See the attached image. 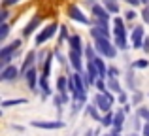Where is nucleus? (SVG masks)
Segmentation results:
<instances>
[{
  "label": "nucleus",
  "mask_w": 149,
  "mask_h": 136,
  "mask_svg": "<svg viewBox=\"0 0 149 136\" xmlns=\"http://www.w3.org/2000/svg\"><path fill=\"white\" fill-rule=\"evenodd\" d=\"M93 102L98 106V110L102 114H108V112H111V106L113 104L108 100V96L104 95V93H96V95H93Z\"/></svg>",
  "instance_id": "15"
},
{
  "label": "nucleus",
  "mask_w": 149,
  "mask_h": 136,
  "mask_svg": "<svg viewBox=\"0 0 149 136\" xmlns=\"http://www.w3.org/2000/svg\"><path fill=\"white\" fill-rule=\"evenodd\" d=\"M23 0H2L0 2V8H13V6H17V4H21Z\"/></svg>",
  "instance_id": "45"
},
{
  "label": "nucleus",
  "mask_w": 149,
  "mask_h": 136,
  "mask_svg": "<svg viewBox=\"0 0 149 136\" xmlns=\"http://www.w3.org/2000/svg\"><path fill=\"white\" fill-rule=\"evenodd\" d=\"M104 95L108 96V100H109V102H111V104H115V102H117V98H115V96H113V95H115V93H111V91H106Z\"/></svg>",
  "instance_id": "50"
},
{
  "label": "nucleus",
  "mask_w": 149,
  "mask_h": 136,
  "mask_svg": "<svg viewBox=\"0 0 149 136\" xmlns=\"http://www.w3.org/2000/svg\"><path fill=\"white\" fill-rule=\"evenodd\" d=\"M85 114H87L89 117L93 119V121H98V123L102 121V115H104V114L98 110V106H96L95 102H91V104H87V106H85Z\"/></svg>",
  "instance_id": "19"
},
{
  "label": "nucleus",
  "mask_w": 149,
  "mask_h": 136,
  "mask_svg": "<svg viewBox=\"0 0 149 136\" xmlns=\"http://www.w3.org/2000/svg\"><path fill=\"white\" fill-rule=\"evenodd\" d=\"M95 87H96V91H98V93H106V91H109V89H108V81H106L104 77H98V80H96Z\"/></svg>",
  "instance_id": "40"
},
{
  "label": "nucleus",
  "mask_w": 149,
  "mask_h": 136,
  "mask_svg": "<svg viewBox=\"0 0 149 136\" xmlns=\"http://www.w3.org/2000/svg\"><path fill=\"white\" fill-rule=\"evenodd\" d=\"M142 136H149V123H143V129H142Z\"/></svg>",
  "instance_id": "52"
},
{
  "label": "nucleus",
  "mask_w": 149,
  "mask_h": 136,
  "mask_svg": "<svg viewBox=\"0 0 149 136\" xmlns=\"http://www.w3.org/2000/svg\"><path fill=\"white\" fill-rule=\"evenodd\" d=\"M70 30H68V27L66 25H61V29H58V34H57V45L61 47L64 42H68V38H70Z\"/></svg>",
  "instance_id": "23"
},
{
  "label": "nucleus",
  "mask_w": 149,
  "mask_h": 136,
  "mask_svg": "<svg viewBox=\"0 0 149 136\" xmlns=\"http://www.w3.org/2000/svg\"><path fill=\"white\" fill-rule=\"evenodd\" d=\"M136 68L132 66L130 61H127V72H125V85H127L128 91H138V81H136V76H134Z\"/></svg>",
  "instance_id": "12"
},
{
  "label": "nucleus",
  "mask_w": 149,
  "mask_h": 136,
  "mask_svg": "<svg viewBox=\"0 0 149 136\" xmlns=\"http://www.w3.org/2000/svg\"><path fill=\"white\" fill-rule=\"evenodd\" d=\"M91 17H95V19H102V21H108V23H109L113 15L109 13L108 10H106L102 2H95V4H91Z\"/></svg>",
  "instance_id": "11"
},
{
  "label": "nucleus",
  "mask_w": 149,
  "mask_h": 136,
  "mask_svg": "<svg viewBox=\"0 0 149 136\" xmlns=\"http://www.w3.org/2000/svg\"><path fill=\"white\" fill-rule=\"evenodd\" d=\"M142 51L149 55V36H146V40H143V45H142Z\"/></svg>",
  "instance_id": "49"
},
{
  "label": "nucleus",
  "mask_w": 149,
  "mask_h": 136,
  "mask_svg": "<svg viewBox=\"0 0 149 136\" xmlns=\"http://www.w3.org/2000/svg\"><path fill=\"white\" fill-rule=\"evenodd\" d=\"M21 45H23V38H15V40L8 42L6 45H2V47H0V61L6 59V57H10V55L19 53L21 51Z\"/></svg>",
  "instance_id": "9"
},
{
  "label": "nucleus",
  "mask_w": 149,
  "mask_h": 136,
  "mask_svg": "<svg viewBox=\"0 0 149 136\" xmlns=\"http://www.w3.org/2000/svg\"><path fill=\"white\" fill-rule=\"evenodd\" d=\"M128 102H130V96H128L127 91H123L121 95H117V104H119V106H125V104H128Z\"/></svg>",
  "instance_id": "42"
},
{
  "label": "nucleus",
  "mask_w": 149,
  "mask_h": 136,
  "mask_svg": "<svg viewBox=\"0 0 149 136\" xmlns=\"http://www.w3.org/2000/svg\"><path fill=\"white\" fill-rule=\"evenodd\" d=\"M10 129L11 130H17V133H25V127H23V125H17V123H11Z\"/></svg>",
  "instance_id": "48"
},
{
  "label": "nucleus",
  "mask_w": 149,
  "mask_h": 136,
  "mask_svg": "<svg viewBox=\"0 0 149 136\" xmlns=\"http://www.w3.org/2000/svg\"><path fill=\"white\" fill-rule=\"evenodd\" d=\"M106 81H108V89H109L111 93H115V95H121V93L125 91L119 80H106Z\"/></svg>",
  "instance_id": "29"
},
{
  "label": "nucleus",
  "mask_w": 149,
  "mask_h": 136,
  "mask_svg": "<svg viewBox=\"0 0 149 136\" xmlns=\"http://www.w3.org/2000/svg\"><path fill=\"white\" fill-rule=\"evenodd\" d=\"M30 127L40 129V130H58V129H64L66 123L62 121V119H57V121H42V119H34V121H30Z\"/></svg>",
  "instance_id": "8"
},
{
  "label": "nucleus",
  "mask_w": 149,
  "mask_h": 136,
  "mask_svg": "<svg viewBox=\"0 0 149 136\" xmlns=\"http://www.w3.org/2000/svg\"><path fill=\"white\" fill-rule=\"evenodd\" d=\"M53 63H57V61H55L53 51H49L47 59H45L44 66H42V70H40V74H42V76H45V77H49V76H51V68H53Z\"/></svg>",
  "instance_id": "21"
},
{
  "label": "nucleus",
  "mask_w": 149,
  "mask_h": 136,
  "mask_svg": "<svg viewBox=\"0 0 149 136\" xmlns=\"http://www.w3.org/2000/svg\"><path fill=\"white\" fill-rule=\"evenodd\" d=\"M146 25H134V29L130 30V44L132 49H142L143 40H146Z\"/></svg>",
  "instance_id": "7"
},
{
  "label": "nucleus",
  "mask_w": 149,
  "mask_h": 136,
  "mask_svg": "<svg viewBox=\"0 0 149 136\" xmlns=\"http://www.w3.org/2000/svg\"><path fill=\"white\" fill-rule=\"evenodd\" d=\"M10 19V8H0V23H8Z\"/></svg>",
  "instance_id": "44"
},
{
  "label": "nucleus",
  "mask_w": 149,
  "mask_h": 136,
  "mask_svg": "<svg viewBox=\"0 0 149 136\" xmlns=\"http://www.w3.org/2000/svg\"><path fill=\"white\" fill-rule=\"evenodd\" d=\"M128 136H138V133H136V130H134V133H132V134H128Z\"/></svg>",
  "instance_id": "56"
},
{
  "label": "nucleus",
  "mask_w": 149,
  "mask_h": 136,
  "mask_svg": "<svg viewBox=\"0 0 149 136\" xmlns=\"http://www.w3.org/2000/svg\"><path fill=\"white\" fill-rule=\"evenodd\" d=\"M136 115H140L143 121L149 123V108H146V106H138V110H136Z\"/></svg>",
  "instance_id": "41"
},
{
  "label": "nucleus",
  "mask_w": 149,
  "mask_h": 136,
  "mask_svg": "<svg viewBox=\"0 0 149 136\" xmlns=\"http://www.w3.org/2000/svg\"><path fill=\"white\" fill-rule=\"evenodd\" d=\"M113 36H117V38H128L127 23H121V25H113Z\"/></svg>",
  "instance_id": "28"
},
{
  "label": "nucleus",
  "mask_w": 149,
  "mask_h": 136,
  "mask_svg": "<svg viewBox=\"0 0 149 136\" xmlns=\"http://www.w3.org/2000/svg\"><path fill=\"white\" fill-rule=\"evenodd\" d=\"M83 57H85V61H95L96 57H98V53H96L95 45L85 44V53H83Z\"/></svg>",
  "instance_id": "32"
},
{
  "label": "nucleus",
  "mask_w": 149,
  "mask_h": 136,
  "mask_svg": "<svg viewBox=\"0 0 149 136\" xmlns=\"http://www.w3.org/2000/svg\"><path fill=\"white\" fill-rule=\"evenodd\" d=\"M147 96H149V95H147Z\"/></svg>",
  "instance_id": "58"
},
{
  "label": "nucleus",
  "mask_w": 149,
  "mask_h": 136,
  "mask_svg": "<svg viewBox=\"0 0 149 136\" xmlns=\"http://www.w3.org/2000/svg\"><path fill=\"white\" fill-rule=\"evenodd\" d=\"M132 127H134V130H136V133L143 129V125H142V117H140V115H134V121H132Z\"/></svg>",
  "instance_id": "46"
},
{
  "label": "nucleus",
  "mask_w": 149,
  "mask_h": 136,
  "mask_svg": "<svg viewBox=\"0 0 149 136\" xmlns=\"http://www.w3.org/2000/svg\"><path fill=\"white\" fill-rule=\"evenodd\" d=\"M23 80L26 81V87L30 89L32 93H36V95H40V68L38 66H32L30 70H26V74L23 76Z\"/></svg>",
  "instance_id": "4"
},
{
  "label": "nucleus",
  "mask_w": 149,
  "mask_h": 136,
  "mask_svg": "<svg viewBox=\"0 0 149 136\" xmlns=\"http://www.w3.org/2000/svg\"><path fill=\"white\" fill-rule=\"evenodd\" d=\"M21 77V66L17 64H10L6 68H0V81L2 83H11V81H17Z\"/></svg>",
  "instance_id": "6"
},
{
  "label": "nucleus",
  "mask_w": 149,
  "mask_h": 136,
  "mask_svg": "<svg viewBox=\"0 0 149 136\" xmlns=\"http://www.w3.org/2000/svg\"><path fill=\"white\" fill-rule=\"evenodd\" d=\"M132 66H134L136 70H146V68H149V61L146 59V57H142V59L132 61Z\"/></svg>",
  "instance_id": "37"
},
{
  "label": "nucleus",
  "mask_w": 149,
  "mask_h": 136,
  "mask_svg": "<svg viewBox=\"0 0 149 136\" xmlns=\"http://www.w3.org/2000/svg\"><path fill=\"white\" fill-rule=\"evenodd\" d=\"M85 106H87V104L81 102V100H77V102H72V104H70V115H72V117H74V115H77L81 110H85Z\"/></svg>",
  "instance_id": "35"
},
{
  "label": "nucleus",
  "mask_w": 149,
  "mask_h": 136,
  "mask_svg": "<svg viewBox=\"0 0 149 136\" xmlns=\"http://www.w3.org/2000/svg\"><path fill=\"white\" fill-rule=\"evenodd\" d=\"M93 45H95L96 53H98L100 57H104V59H117V53H119V49H117V45L113 44V40H108V38H102V40H93Z\"/></svg>",
  "instance_id": "2"
},
{
  "label": "nucleus",
  "mask_w": 149,
  "mask_h": 136,
  "mask_svg": "<svg viewBox=\"0 0 149 136\" xmlns=\"http://www.w3.org/2000/svg\"><path fill=\"white\" fill-rule=\"evenodd\" d=\"M42 25H44V15H42V13L32 15V17H30V21L26 23L25 27H23V30H21V38H23V40L30 38L34 32H38V29H40Z\"/></svg>",
  "instance_id": "3"
},
{
  "label": "nucleus",
  "mask_w": 149,
  "mask_h": 136,
  "mask_svg": "<svg viewBox=\"0 0 149 136\" xmlns=\"http://www.w3.org/2000/svg\"><path fill=\"white\" fill-rule=\"evenodd\" d=\"M83 59H85V57L81 55V53L74 51V49H70V51H68V63H70V66H72L74 72H79V74L85 72V63H83Z\"/></svg>",
  "instance_id": "10"
},
{
  "label": "nucleus",
  "mask_w": 149,
  "mask_h": 136,
  "mask_svg": "<svg viewBox=\"0 0 149 136\" xmlns=\"http://www.w3.org/2000/svg\"><path fill=\"white\" fill-rule=\"evenodd\" d=\"M53 55H55V61H57L61 66H64V68H66V66L70 64V63H68V55H64V53L61 51V47H58V45L53 49Z\"/></svg>",
  "instance_id": "25"
},
{
  "label": "nucleus",
  "mask_w": 149,
  "mask_h": 136,
  "mask_svg": "<svg viewBox=\"0 0 149 136\" xmlns=\"http://www.w3.org/2000/svg\"><path fill=\"white\" fill-rule=\"evenodd\" d=\"M123 2H127L130 8H138V6H142V0H123Z\"/></svg>",
  "instance_id": "47"
},
{
  "label": "nucleus",
  "mask_w": 149,
  "mask_h": 136,
  "mask_svg": "<svg viewBox=\"0 0 149 136\" xmlns=\"http://www.w3.org/2000/svg\"><path fill=\"white\" fill-rule=\"evenodd\" d=\"M104 136H113V134H111V133H108V134H104Z\"/></svg>",
  "instance_id": "57"
},
{
  "label": "nucleus",
  "mask_w": 149,
  "mask_h": 136,
  "mask_svg": "<svg viewBox=\"0 0 149 136\" xmlns=\"http://www.w3.org/2000/svg\"><path fill=\"white\" fill-rule=\"evenodd\" d=\"M29 104V98L25 96H17V98H4L2 100V110H8V108H13V106H25Z\"/></svg>",
  "instance_id": "18"
},
{
  "label": "nucleus",
  "mask_w": 149,
  "mask_h": 136,
  "mask_svg": "<svg viewBox=\"0 0 149 136\" xmlns=\"http://www.w3.org/2000/svg\"><path fill=\"white\" fill-rule=\"evenodd\" d=\"M32 66H36V49L26 51L25 59H23V64H21V77H19V80H23V76L26 74V70H30Z\"/></svg>",
  "instance_id": "16"
},
{
  "label": "nucleus",
  "mask_w": 149,
  "mask_h": 136,
  "mask_svg": "<svg viewBox=\"0 0 149 136\" xmlns=\"http://www.w3.org/2000/svg\"><path fill=\"white\" fill-rule=\"evenodd\" d=\"M58 29H61V25H58L57 21H51V23H47V25L44 27V29H40L38 34L34 36V47L36 49L44 47V44H47L51 38H55L58 34Z\"/></svg>",
  "instance_id": "1"
},
{
  "label": "nucleus",
  "mask_w": 149,
  "mask_h": 136,
  "mask_svg": "<svg viewBox=\"0 0 149 136\" xmlns=\"http://www.w3.org/2000/svg\"><path fill=\"white\" fill-rule=\"evenodd\" d=\"M138 11H136V8H130V10H127V11H125V15H123V17L125 19H127V23H132V21H136V17H138Z\"/></svg>",
  "instance_id": "39"
},
{
  "label": "nucleus",
  "mask_w": 149,
  "mask_h": 136,
  "mask_svg": "<svg viewBox=\"0 0 149 136\" xmlns=\"http://www.w3.org/2000/svg\"><path fill=\"white\" fill-rule=\"evenodd\" d=\"M125 119H127V114H125L123 108H119V110L115 112V117H113V127L109 129V130H111V134H121V133H123Z\"/></svg>",
  "instance_id": "14"
},
{
  "label": "nucleus",
  "mask_w": 149,
  "mask_h": 136,
  "mask_svg": "<svg viewBox=\"0 0 149 136\" xmlns=\"http://www.w3.org/2000/svg\"><path fill=\"white\" fill-rule=\"evenodd\" d=\"M66 44H68V47H70V49H74V51L81 53V55L85 53V44H83V38H81V34H79V32H72Z\"/></svg>",
  "instance_id": "13"
},
{
  "label": "nucleus",
  "mask_w": 149,
  "mask_h": 136,
  "mask_svg": "<svg viewBox=\"0 0 149 136\" xmlns=\"http://www.w3.org/2000/svg\"><path fill=\"white\" fill-rule=\"evenodd\" d=\"M47 55H49V51L47 49H38L36 51V66L42 70V66H44V63H45V59H47Z\"/></svg>",
  "instance_id": "31"
},
{
  "label": "nucleus",
  "mask_w": 149,
  "mask_h": 136,
  "mask_svg": "<svg viewBox=\"0 0 149 136\" xmlns=\"http://www.w3.org/2000/svg\"><path fill=\"white\" fill-rule=\"evenodd\" d=\"M102 4H104V8L109 11V13L115 17V15L121 13V6H119V0H102Z\"/></svg>",
  "instance_id": "22"
},
{
  "label": "nucleus",
  "mask_w": 149,
  "mask_h": 136,
  "mask_svg": "<svg viewBox=\"0 0 149 136\" xmlns=\"http://www.w3.org/2000/svg\"><path fill=\"white\" fill-rule=\"evenodd\" d=\"M121 76H123V70L119 66H115V64L108 66V80H119Z\"/></svg>",
  "instance_id": "33"
},
{
  "label": "nucleus",
  "mask_w": 149,
  "mask_h": 136,
  "mask_svg": "<svg viewBox=\"0 0 149 136\" xmlns=\"http://www.w3.org/2000/svg\"><path fill=\"white\" fill-rule=\"evenodd\" d=\"M142 6H149V0H142Z\"/></svg>",
  "instance_id": "54"
},
{
  "label": "nucleus",
  "mask_w": 149,
  "mask_h": 136,
  "mask_svg": "<svg viewBox=\"0 0 149 136\" xmlns=\"http://www.w3.org/2000/svg\"><path fill=\"white\" fill-rule=\"evenodd\" d=\"M85 70H87L89 77H91V83H93V87H95L96 80L100 77V74H98V68H96L95 61H85Z\"/></svg>",
  "instance_id": "20"
},
{
  "label": "nucleus",
  "mask_w": 149,
  "mask_h": 136,
  "mask_svg": "<svg viewBox=\"0 0 149 136\" xmlns=\"http://www.w3.org/2000/svg\"><path fill=\"white\" fill-rule=\"evenodd\" d=\"M95 64H96V68H98V74H100V77H104V80H108V66H106V59L104 57H96L95 59Z\"/></svg>",
  "instance_id": "24"
},
{
  "label": "nucleus",
  "mask_w": 149,
  "mask_h": 136,
  "mask_svg": "<svg viewBox=\"0 0 149 136\" xmlns=\"http://www.w3.org/2000/svg\"><path fill=\"white\" fill-rule=\"evenodd\" d=\"M57 93H68V74L57 77Z\"/></svg>",
  "instance_id": "26"
},
{
  "label": "nucleus",
  "mask_w": 149,
  "mask_h": 136,
  "mask_svg": "<svg viewBox=\"0 0 149 136\" xmlns=\"http://www.w3.org/2000/svg\"><path fill=\"white\" fill-rule=\"evenodd\" d=\"M89 36H91L93 40H102V38L113 40V30L100 29V27H89Z\"/></svg>",
  "instance_id": "17"
},
{
  "label": "nucleus",
  "mask_w": 149,
  "mask_h": 136,
  "mask_svg": "<svg viewBox=\"0 0 149 136\" xmlns=\"http://www.w3.org/2000/svg\"><path fill=\"white\" fill-rule=\"evenodd\" d=\"M85 2H87V4H89V6H91V4H95V2H96V0H85Z\"/></svg>",
  "instance_id": "55"
},
{
  "label": "nucleus",
  "mask_w": 149,
  "mask_h": 136,
  "mask_svg": "<svg viewBox=\"0 0 149 136\" xmlns=\"http://www.w3.org/2000/svg\"><path fill=\"white\" fill-rule=\"evenodd\" d=\"M113 117H115V112H108V114H104V115H102L100 125L104 127V129H111V127H113Z\"/></svg>",
  "instance_id": "30"
},
{
  "label": "nucleus",
  "mask_w": 149,
  "mask_h": 136,
  "mask_svg": "<svg viewBox=\"0 0 149 136\" xmlns=\"http://www.w3.org/2000/svg\"><path fill=\"white\" fill-rule=\"evenodd\" d=\"M132 106H134V104H132V102H128V104H125V106H123V110H125V114H130V112H132Z\"/></svg>",
  "instance_id": "51"
},
{
  "label": "nucleus",
  "mask_w": 149,
  "mask_h": 136,
  "mask_svg": "<svg viewBox=\"0 0 149 136\" xmlns=\"http://www.w3.org/2000/svg\"><path fill=\"white\" fill-rule=\"evenodd\" d=\"M91 27H100V29L113 30V27H109V23H108V21H102V19H95V17H91Z\"/></svg>",
  "instance_id": "38"
},
{
  "label": "nucleus",
  "mask_w": 149,
  "mask_h": 136,
  "mask_svg": "<svg viewBox=\"0 0 149 136\" xmlns=\"http://www.w3.org/2000/svg\"><path fill=\"white\" fill-rule=\"evenodd\" d=\"M11 32V25L10 23H0V42H6V38Z\"/></svg>",
  "instance_id": "36"
},
{
  "label": "nucleus",
  "mask_w": 149,
  "mask_h": 136,
  "mask_svg": "<svg viewBox=\"0 0 149 136\" xmlns=\"http://www.w3.org/2000/svg\"><path fill=\"white\" fill-rule=\"evenodd\" d=\"M143 98H146V93H143V91H140V89H138V91H134V93H132V96H130V102L134 104V106H142V100H143Z\"/></svg>",
  "instance_id": "34"
},
{
  "label": "nucleus",
  "mask_w": 149,
  "mask_h": 136,
  "mask_svg": "<svg viewBox=\"0 0 149 136\" xmlns=\"http://www.w3.org/2000/svg\"><path fill=\"white\" fill-rule=\"evenodd\" d=\"M113 44L117 45V49H119V51H125V53L132 47V44H128L127 38H117V36H113Z\"/></svg>",
  "instance_id": "27"
},
{
  "label": "nucleus",
  "mask_w": 149,
  "mask_h": 136,
  "mask_svg": "<svg viewBox=\"0 0 149 136\" xmlns=\"http://www.w3.org/2000/svg\"><path fill=\"white\" fill-rule=\"evenodd\" d=\"M85 136H96V134H95L93 129H87V130H85Z\"/></svg>",
  "instance_id": "53"
},
{
  "label": "nucleus",
  "mask_w": 149,
  "mask_h": 136,
  "mask_svg": "<svg viewBox=\"0 0 149 136\" xmlns=\"http://www.w3.org/2000/svg\"><path fill=\"white\" fill-rule=\"evenodd\" d=\"M66 15H68L72 21L79 23V25L91 27V17H89V15H85L83 11L79 10V6H76V4H68V8H66Z\"/></svg>",
  "instance_id": "5"
},
{
  "label": "nucleus",
  "mask_w": 149,
  "mask_h": 136,
  "mask_svg": "<svg viewBox=\"0 0 149 136\" xmlns=\"http://www.w3.org/2000/svg\"><path fill=\"white\" fill-rule=\"evenodd\" d=\"M140 17H142L143 25L149 27V6H143V8H142V11H140Z\"/></svg>",
  "instance_id": "43"
}]
</instances>
